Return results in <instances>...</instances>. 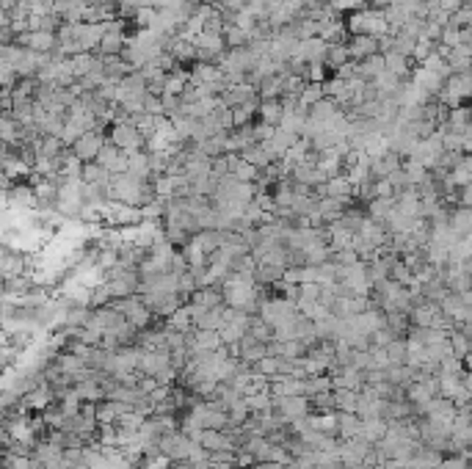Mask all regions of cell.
I'll return each instance as SVG.
<instances>
[{"label":"cell","mask_w":472,"mask_h":469,"mask_svg":"<svg viewBox=\"0 0 472 469\" xmlns=\"http://www.w3.org/2000/svg\"><path fill=\"white\" fill-rule=\"evenodd\" d=\"M155 197V185L152 180H138L133 174H114L108 182V202H119V204H130V207H144Z\"/></svg>","instance_id":"obj_1"},{"label":"cell","mask_w":472,"mask_h":469,"mask_svg":"<svg viewBox=\"0 0 472 469\" xmlns=\"http://www.w3.org/2000/svg\"><path fill=\"white\" fill-rule=\"evenodd\" d=\"M343 23H346L348 36H373V39H378V36L390 33L381 11H373V9H356V11L348 14Z\"/></svg>","instance_id":"obj_2"},{"label":"cell","mask_w":472,"mask_h":469,"mask_svg":"<svg viewBox=\"0 0 472 469\" xmlns=\"http://www.w3.org/2000/svg\"><path fill=\"white\" fill-rule=\"evenodd\" d=\"M105 138H108L116 149H122L124 155L144 149V136L136 130V124L130 122V116H127L124 122H111L108 133H105Z\"/></svg>","instance_id":"obj_3"},{"label":"cell","mask_w":472,"mask_h":469,"mask_svg":"<svg viewBox=\"0 0 472 469\" xmlns=\"http://www.w3.org/2000/svg\"><path fill=\"white\" fill-rule=\"evenodd\" d=\"M141 301H144V307H147L149 312L155 315V318H160V321H166L172 312H177L185 301L180 298V293H138Z\"/></svg>","instance_id":"obj_4"},{"label":"cell","mask_w":472,"mask_h":469,"mask_svg":"<svg viewBox=\"0 0 472 469\" xmlns=\"http://www.w3.org/2000/svg\"><path fill=\"white\" fill-rule=\"evenodd\" d=\"M271 412L276 417H282L285 422H293L298 417H307L309 414V403L304 395H279L273 397Z\"/></svg>","instance_id":"obj_5"},{"label":"cell","mask_w":472,"mask_h":469,"mask_svg":"<svg viewBox=\"0 0 472 469\" xmlns=\"http://www.w3.org/2000/svg\"><path fill=\"white\" fill-rule=\"evenodd\" d=\"M191 445H194V439H188L182 431H169V434H163V436L158 439V450H160L169 461H185L188 453H191Z\"/></svg>","instance_id":"obj_6"},{"label":"cell","mask_w":472,"mask_h":469,"mask_svg":"<svg viewBox=\"0 0 472 469\" xmlns=\"http://www.w3.org/2000/svg\"><path fill=\"white\" fill-rule=\"evenodd\" d=\"M105 144V133H99V130H89V133H83L77 141H75L72 147V155L80 160V163H92L94 158H97L99 147Z\"/></svg>","instance_id":"obj_7"},{"label":"cell","mask_w":472,"mask_h":469,"mask_svg":"<svg viewBox=\"0 0 472 469\" xmlns=\"http://www.w3.org/2000/svg\"><path fill=\"white\" fill-rule=\"evenodd\" d=\"M94 163H99L102 169H108V174L114 177V174H124L127 172V155H124L122 149H116L108 138H105V144L99 147L97 158H94Z\"/></svg>","instance_id":"obj_8"},{"label":"cell","mask_w":472,"mask_h":469,"mask_svg":"<svg viewBox=\"0 0 472 469\" xmlns=\"http://www.w3.org/2000/svg\"><path fill=\"white\" fill-rule=\"evenodd\" d=\"M351 204H356L353 199H334V197H323L318 199V219H321V224L326 226V224H334L340 221V216H343V210L346 207H351Z\"/></svg>","instance_id":"obj_9"},{"label":"cell","mask_w":472,"mask_h":469,"mask_svg":"<svg viewBox=\"0 0 472 469\" xmlns=\"http://www.w3.org/2000/svg\"><path fill=\"white\" fill-rule=\"evenodd\" d=\"M226 108H238V105H246V102H254L257 97V89L251 86V83H235V86H229V89H224L221 94H219Z\"/></svg>","instance_id":"obj_10"},{"label":"cell","mask_w":472,"mask_h":469,"mask_svg":"<svg viewBox=\"0 0 472 469\" xmlns=\"http://www.w3.org/2000/svg\"><path fill=\"white\" fill-rule=\"evenodd\" d=\"M445 127L456 136H472V124H470V105H456V108H447V119Z\"/></svg>","instance_id":"obj_11"},{"label":"cell","mask_w":472,"mask_h":469,"mask_svg":"<svg viewBox=\"0 0 472 469\" xmlns=\"http://www.w3.org/2000/svg\"><path fill=\"white\" fill-rule=\"evenodd\" d=\"M447 226L459 235V238H470L472 235V207H459L453 204L447 213Z\"/></svg>","instance_id":"obj_12"},{"label":"cell","mask_w":472,"mask_h":469,"mask_svg":"<svg viewBox=\"0 0 472 469\" xmlns=\"http://www.w3.org/2000/svg\"><path fill=\"white\" fill-rule=\"evenodd\" d=\"M334 422H337V439H356L362 434V420L353 412H334Z\"/></svg>","instance_id":"obj_13"},{"label":"cell","mask_w":472,"mask_h":469,"mask_svg":"<svg viewBox=\"0 0 472 469\" xmlns=\"http://www.w3.org/2000/svg\"><path fill=\"white\" fill-rule=\"evenodd\" d=\"M346 48H348L351 61H362V58L378 53V39H373V36H348ZM378 55H381V53H378Z\"/></svg>","instance_id":"obj_14"},{"label":"cell","mask_w":472,"mask_h":469,"mask_svg":"<svg viewBox=\"0 0 472 469\" xmlns=\"http://www.w3.org/2000/svg\"><path fill=\"white\" fill-rule=\"evenodd\" d=\"M199 445L204 447L207 453H235V445H232V439H229V434L226 431H202V436H199Z\"/></svg>","instance_id":"obj_15"},{"label":"cell","mask_w":472,"mask_h":469,"mask_svg":"<svg viewBox=\"0 0 472 469\" xmlns=\"http://www.w3.org/2000/svg\"><path fill=\"white\" fill-rule=\"evenodd\" d=\"M235 346H238V359L246 362V365H254V362H260V359L265 356V343H257L248 331L235 343Z\"/></svg>","instance_id":"obj_16"},{"label":"cell","mask_w":472,"mask_h":469,"mask_svg":"<svg viewBox=\"0 0 472 469\" xmlns=\"http://www.w3.org/2000/svg\"><path fill=\"white\" fill-rule=\"evenodd\" d=\"M395 213V202L393 197H375L365 204V216L375 224H387V219Z\"/></svg>","instance_id":"obj_17"},{"label":"cell","mask_w":472,"mask_h":469,"mask_svg":"<svg viewBox=\"0 0 472 469\" xmlns=\"http://www.w3.org/2000/svg\"><path fill=\"white\" fill-rule=\"evenodd\" d=\"M188 304H197L202 309H216V307H224V293L221 285H210V287H199L194 296L188 298Z\"/></svg>","instance_id":"obj_18"},{"label":"cell","mask_w":472,"mask_h":469,"mask_svg":"<svg viewBox=\"0 0 472 469\" xmlns=\"http://www.w3.org/2000/svg\"><path fill=\"white\" fill-rule=\"evenodd\" d=\"M285 75H271V77H263L254 89H257V97L260 99H282L285 97Z\"/></svg>","instance_id":"obj_19"},{"label":"cell","mask_w":472,"mask_h":469,"mask_svg":"<svg viewBox=\"0 0 472 469\" xmlns=\"http://www.w3.org/2000/svg\"><path fill=\"white\" fill-rule=\"evenodd\" d=\"M67 67H70V72H72L75 80H80V77H86V75L97 67V55H94V53H75V55L67 58Z\"/></svg>","instance_id":"obj_20"},{"label":"cell","mask_w":472,"mask_h":469,"mask_svg":"<svg viewBox=\"0 0 472 469\" xmlns=\"http://www.w3.org/2000/svg\"><path fill=\"white\" fill-rule=\"evenodd\" d=\"M282 102L279 99H260V105H257V122L263 124H271V127H279L282 122Z\"/></svg>","instance_id":"obj_21"},{"label":"cell","mask_w":472,"mask_h":469,"mask_svg":"<svg viewBox=\"0 0 472 469\" xmlns=\"http://www.w3.org/2000/svg\"><path fill=\"white\" fill-rule=\"evenodd\" d=\"M318 39H323L326 45H346V42H348L346 23L337 17V20H331V23L321 25V31H318Z\"/></svg>","instance_id":"obj_22"},{"label":"cell","mask_w":472,"mask_h":469,"mask_svg":"<svg viewBox=\"0 0 472 469\" xmlns=\"http://www.w3.org/2000/svg\"><path fill=\"white\" fill-rule=\"evenodd\" d=\"M80 182H86V185H102V188H108V182H111V174L108 169H102L99 163H83L80 166Z\"/></svg>","instance_id":"obj_23"},{"label":"cell","mask_w":472,"mask_h":469,"mask_svg":"<svg viewBox=\"0 0 472 469\" xmlns=\"http://www.w3.org/2000/svg\"><path fill=\"white\" fill-rule=\"evenodd\" d=\"M127 174H133L138 180H152V174H149V152H144V149L130 152L127 155Z\"/></svg>","instance_id":"obj_24"},{"label":"cell","mask_w":472,"mask_h":469,"mask_svg":"<svg viewBox=\"0 0 472 469\" xmlns=\"http://www.w3.org/2000/svg\"><path fill=\"white\" fill-rule=\"evenodd\" d=\"M437 315H439V307L431 304V301H425V304H417V307L409 309V323L412 326H431V321Z\"/></svg>","instance_id":"obj_25"},{"label":"cell","mask_w":472,"mask_h":469,"mask_svg":"<svg viewBox=\"0 0 472 469\" xmlns=\"http://www.w3.org/2000/svg\"><path fill=\"white\" fill-rule=\"evenodd\" d=\"M351 191H353V185L348 182L346 174H337V177H331V180H326V182H323V194H326V197L351 199Z\"/></svg>","instance_id":"obj_26"},{"label":"cell","mask_w":472,"mask_h":469,"mask_svg":"<svg viewBox=\"0 0 472 469\" xmlns=\"http://www.w3.org/2000/svg\"><path fill=\"white\" fill-rule=\"evenodd\" d=\"M381 72H384V55H378V53L362 58V61H356V75H359L362 80H368V83Z\"/></svg>","instance_id":"obj_27"},{"label":"cell","mask_w":472,"mask_h":469,"mask_svg":"<svg viewBox=\"0 0 472 469\" xmlns=\"http://www.w3.org/2000/svg\"><path fill=\"white\" fill-rule=\"evenodd\" d=\"M365 219H368V216H365V210H362L359 204H351V207H346V210H343V216H340V221H337V224H340L346 232H351V235H353V232H359V229H362Z\"/></svg>","instance_id":"obj_28"},{"label":"cell","mask_w":472,"mask_h":469,"mask_svg":"<svg viewBox=\"0 0 472 469\" xmlns=\"http://www.w3.org/2000/svg\"><path fill=\"white\" fill-rule=\"evenodd\" d=\"M166 329L180 331V334H188V331L194 329V321H191V309H188V304H182L177 312H172V315L166 318Z\"/></svg>","instance_id":"obj_29"},{"label":"cell","mask_w":472,"mask_h":469,"mask_svg":"<svg viewBox=\"0 0 472 469\" xmlns=\"http://www.w3.org/2000/svg\"><path fill=\"white\" fill-rule=\"evenodd\" d=\"M346 61H351V55H348V48L346 45H329L326 48V55H323V67H326V72L331 75L337 67H343Z\"/></svg>","instance_id":"obj_30"},{"label":"cell","mask_w":472,"mask_h":469,"mask_svg":"<svg viewBox=\"0 0 472 469\" xmlns=\"http://www.w3.org/2000/svg\"><path fill=\"white\" fill-rule=\"evenodd\" d=\"M191 243H194L202 254H207V257H210V254L219 248V232H216V229H199L197 235L191 238Z\"/></svg>","instance_id":"obj_31"},{"label":"cell","mask_w":472,"mask_h":469,"mask_svg":"<svg viewBox=\"0 0 472 469\" xmlns=\"http://www.w3.org/2000/svg\"><path fill=\"white\" fill-rule=\"evenodd\" d=\"M309 414H334V395L331 392H315L307 397Z\"/></svg>","instance_id":"obj_32"},{"label":"cell","mask_w":472,"mask_h":469,"mask_svg":"<svg viewBox=\"0 0 472 469\" xmlns=\"http://www.w3.org/2000/svg\"><path fill=\"white\" fill-rule=\"evenodd\" d=\"M315 392H331V378L326 373L304 375V397L315 395Z\"/></svg>","instance_id":"obj_33"},{"label":"cell","mask_w":472,"mask_h":469,"mask_svg":"<svg viewBox=\"0 0 472 469\" xmlns=\"http://www.w3.org/2000/svg\"><path fill=\"white\" fill-rule=\"evenodd\" d=\"M246 406L251 414H265V412H271L273 406V395L268 390H260V392H251L246 395Z\"/></svg>","instance_id":"obj_34"},{"label":"cell","mask_w":472,"mask_h":469,"mask_svg":"<svg viewBox=\"0 0 472 469\" xmlns=\"http://www.w3.org/2000/svg\"><path fill=\"white\" fill-rule=\"evenodd\" d=\"M285 279V268L279 265H260L254 268V285H273V282H282Z\"/></svg>","instance_id":"obj_35"},{"label":"cell","mask_w":472,"mask_h":469,"mask_svg":"<svg viewBox=\"0 0 472 469\" xmlns=\"http://www.w3.org/2000/svg\"><path fill=\"white\" fill-rule=\"evenodd\" d=\"M334 395V412H353L356 414V390H331Z\"/></svg>","instance_id":"obj_36"},{"label":"cell","mask_w":472,"mask_h":469,"mask_svg":"<svg viewBox=\"0 0 472 469\" xmlns=\"http://www.w3.org/2000/svg\"><path fill=\"white\" fill-rule=\"evenodd\" d=\"M111 425H114L116 431H122V434H136V431L144 425V417L136 414V412H127V414H119Z\"/></svg>","instance_id":"obj_37"},{"label":"cell","mask_w":472,"mask_h":469,"mask_svg":"<svg viewBox=\"0 0 472 469\" xmlns=\"http://www.w3.org/2000/svg\"><path fill=\"white\" fill-rule=\"evenodd\" d=\"M384 353H387V365H406V340H393L384 346Z\"/></svg>","instance_id":"obj_38"},{"label":"cell","mask_w":472,"mask_h":469,"mask_svg":"<svg viewBox=\"0 0 472 469\" xmlns=\"http://www.w3.org/2000/svg\"><path fill=\"white\" fill-rule=\"evenodd\" d=\"M86 304L94 309V307H105V304H111V290H108V285L105 282H99L94 287H89V293H86Z\"/></svg>","instance_id":"obj_39"},{"label":"cell","mask_w":472,"mask_h":469,"mask_svg":"<svg viewBox=\"0 0 472 469\" xmlns=\"http://www.w3.org/2000/svg\"><path fill=\"white\" fill-rule=\"evenodd\" d=\"M248 334L257 340V343H271L273 340V329L268 323H263L257 315H251V321H248Z\"/></svg>","instance_id":"obj_40"},{"label":"cell","mask_w":472,"mask_h":469,"mask_svg":"<svg viewBox=\"0 0 472 469\" xmlns=\"http://www.w3.org/2000/svg\"><path fill=\"white\" fill-rule=\"evenodd\" d=\"M321 97H323L321 83H307V86L301 89V94H298V105L309 111V108H312V105H315V102H318Z\"/></svg>","instance_id":"obj_41"},{"label":"cell","mask_w":472,"mask_h":469,"mask_svg":"<svg viewBox=\"0 0 472 469\" xmlns=\"http://www.w3.org/2000/svg\"><path fill=\"white\" fill-rule=\"evenodd\" d=\"M437 469H472L470 464V450L467 453H456V456H442Z\"/></svg>","instance_id":"obj_42"},{"label":"cell","mask_w":472,"mask_h":469,"mask_svg":"<svg viewBox=\"0 0 472 469\" xmlns=\"http://www.w3.org/2000/svg\"><path fill=\"white\" fill-rule=\"evenodd\" d=\"M470 23H472V9H470V3H464L459 11H453L450 14V23H447V28H470Z\"/></svg>","instance_id":"obj_43"},{"label":"cell","mask_w":472,"mask_h":469,"mask_svg":"<svg viewBox=\"0 0 472 469\" xmlns=\"http://www.w3.org/2000/svg\"><path fill=\"white\" fill-rule=\"evenodd\" d=\"M130 122L136 124V130L144 136V141L155 133V116H149V114H136V116H130Z\"/></svg>","instance_id":"obj_44"},{"label":"cell","mask_w":472,"mask_h":469,"mask_svg":"<svg viewBox=\"0 0 472 469\" xmlns=\"http://www.w3.org/2000/svg\"><path fill=\"white\" fill-rule=\"evenodd\" d=\"M232 177H235V180H241V182H254V180H257V169H254V166H248L246 160H241V163L235 166Z\"/></svg>","instance_id":"obj_45"},{"label":"cell","mask_w":472,"mask_h":469,"mask_svg":"<svg viewBox=\"0 0 472 469\" xmlns=\"http://www.w3.org/2000/svg\"><path fill=\"white\" fill-rule=\"evenodd\" d=\"M144 114H149V116H163V102H160V97H152V94L144 92Z\"/></svg>","instance_id":"obj_46"},{"label":"cell","mask_w":472,"mask_h":469,"mask_svg":"<svg viewBox=\"0 0 472 469\" xmlns=\"http://www.w3.org/2000/svg\"><path fill=\"white\" fill-rule=\"evenodd\" d=\"M334 77H340V80H351V77H359V75H356V61H346V64H343V67H337V70H334Z\"/></svg>","instance_id":"obj_47"},{"label":"cell","mask_w":472,"mask_h":469,"mask_svg":"<svg viewBox=\"0 0 472 469\" xmlns=\"http://www.w3.org/2000/svg\"><path fill=\"white\" fill-rule=\"evenodd\" d=\"M467 0H437V6L442 9V11H447V14H453V11H459L461 6H464Z\"/></svg>","instance_id":"obj_48"},{"label":"cell","mask_w":472,"mask_h":469,"mask_svg":"<svg viewBox=\"0 0 472 469\" xmlns=\"http://www.w3.org/2000/svg\"><path fill=\"white\" fill-rule=\"evenodd\" d=\"M0 172H3V169H0Z\"/></svg>","instance_id":"obj_49"}]
</instances>
